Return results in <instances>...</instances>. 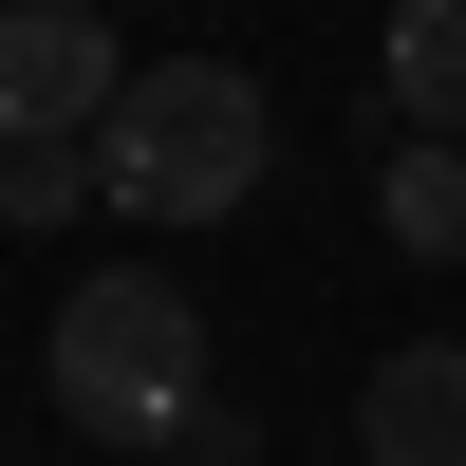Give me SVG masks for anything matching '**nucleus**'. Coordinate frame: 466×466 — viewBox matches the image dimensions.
I'll return each instance as SVG.
<instances>
[{"mask_svg":"<svg viewBox=\"0 0 466 466\" xmlns=\"http://www.w3.org/2000/svg\"><path fill=\"white\" fill-rule=\"evenodd\" d=\"M37 373H56L75 448H149V466L224 410L206 392V299H168L149 261H94V280L56 299V336H37Z\"/></svg>","mask_w":466,"mask_h":466,"instance_id":"f257e3e1","label":"nucleus"},{"mask_svg":"<svg viewBox=\"0 0 466 466\" xmlns=\"http://www.w3.org/2000/svg\"><path fill=\"white\" fill-rule=\"evenodd\" d=\"M261 149H280V112H261L243 56H131V112H112V149H94V206L168 243V224H224V206H243Z\"/></svg>","mask_w":466,"mask_h":466,"instance_id":"f03ea898","label":"nucleus"},{"mask_svg":"<svg viewBox=\"0 0 466 466\" xmlns=\"http://www.w3.org/2000/svg\"><path fill=\"white\" fill-rule=\"evenodd\" d=\"M112 112H131V56H112L94 0H0V131H37V149H112Z\"/></svg>","mask_w":466,"mask_h":466,"instance_id":"7ed1b4c3","label":"nucleus"},{"mask_svg":"<svg viewBox=\"0 0 466 466\" xmlns=\"http://www.w3.org/2000/svg\"><path fill=\"white\" fill-rule=\"evenodd\" d=\"M355 448L373 466H466V336H392L355 373Z\"/></svg>","mask_w":466,"mask_h":466,"instance_id":"20e7f679","label":"nucleus"},{"mask_svg":"<svg viewBox=\"0 0 466 466\" xmlns=\"http://www.w3.org/2000/svg\"><path fill=\"white\" fill-rule=\"evenodd\" d=\"M373 94H392L410 149H466V0H410V19L373 37Z\"/></svg>","mask_w":466,"mask_h":466,"instance_id":"39448f33","label":"nucleus"},{"mask_svg":"<svg viewBox=\"0 0 466 466\" xmlns=\"http://www.w3.org/2000/svg\"><path fill=\"white\" fill-rule=\"evenodd\" d=\"M373 224L410 261H466V149H373Z\"/></svg>","mask_w":466,"mask_h":466,"instance_id":"423d86ee","label":"nucleus"},{"mask_svg":"<svg viewBox=\"0 0 466 466\" xmlns=\"http://www.w3.org/2000/svg\"><path fill=\"white\" fill-rule=\"evenodd\" d=\"M75 187H94V149H37V131H0V224H75Z\"/></svg>","mask_w":466,"mask_h":466,"instance_id":"0eeeda50","label":"nucleus"}]
</instances>
